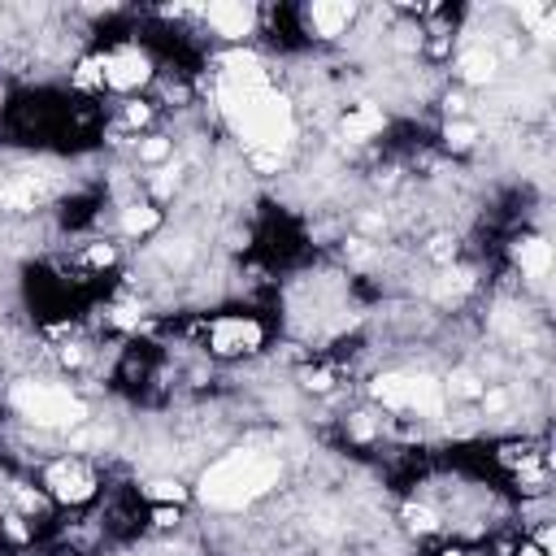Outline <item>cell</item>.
I'll list each match as a JSON object with an SVG mask.
<instances>
[{
  "instance_id": "obj_1",
  "label": "cell",
  "mask_w": 556,
  "mask_h": 556,
  "mask_svg": "<svg viewBox=\"0 0 556 556\" xmlns=\"http://www.w3.org/2000/svg\"><path fill=\"white\" fill-rule=\"evenodd\" d=\"M278 456L269 452H256V447H239V452H226L217 456L204 473H200V500L208 508H222V513H239L248 504H256L261 495H269L278 486Z\"/></svg>"
},
{
  "instance_id": "obj_2",
  "label": "cell",
  "mask_w": 556,
  "mask_h": 556,
  "mask_svg": "<svg viewBox=\"0 0 556 556\" xmlns=\"http://www.w3.org/2000/svg\"><path fill=\"white\" fill-rule=\"evenodd\" d=\"M9 404L17 408V417H26L30 426L39 430H78L87 421V404L83 395H74L70 387L61 382H39V378H26L9 391Z\"/></svg>"
},
{
  "instance_id": "obj_3",
  "label": "cell",
  "mask_w": 556,
  "mask_h": 556,
  "mask_svg": "<svg viewBox=\"0 0 556 556\" xmlns=\"http://www.w3.org/2000/svg\"><path fill=\"white\" fill-rule=\"evenodd\" d=\"M265 343V326L248 313H226L208 326V352L213 356H248Z\"/></svg>"
},
{
  "instance_id": "obj_4",
  "label": "cell",
  "mask_w": 556,
  "mask_h": 556,
  "mask_svg": "<svg viewBox=\"0 0 556 556\" xmlns=\"http://www.w3.org/2000/svg\"><path fill=\"white\" fill-rule=\"evenodd\" d=\"M96 473H91V465L87 460H78V456H61V460H52L48 465V473H43V491L56 500V504H87L91 495H96Z\"/></svg>"
},
{
  "instance_id": "obj_5",
  "label": "cell",
  "mask_w": 556,
  "mask_h": 556,
  "mask_svg": "<svg viewBox=\"0 0 556 556\" xmlns=\"http://www.w3.org/2000/svg\"><path fill=\"white\" fill-rule=\"evenodd\" d=\"M100 70H104V87H113V91H135V87H143V83L152 78V61H148L139 48L109 52V56L100 61Z\"/></svg>"
},
{
  "instance_id": "obj_6",
  "label": "cell",
  "mask_w": 556,
  "mask_h": 556,
  "mask_svg": "<svg viewBox=\"0 0 556 556\" xmlns=\"http://www.w3.org/2000/svg\"><path fill=\"white\" fill-rule=\"evenodd\" d=\"M200 13H204V22H208L222 39H235V43L256 30V9H252V4H239V0L208 4V9H200Z\"/></svg>"
},
{
  "instance_id": "obj_7",
  "label": "cell",
  "mask_w": 556,
  "mask_h": 556,
  "mask_svg": "<svg viewBox=\"0 0 556 556\" xmlns=\"http://www.w3.org/2000/svg\"><path fill=\"white\" fill-rule=\"evenodd\" d=\"M352 17H356V9L343 4V0H317V4L304 9V26H308V35H317V39L343 35V30L352 26Z\"/></svg>"
},
{
  "instance_id": "obj_8",
  "label": "cell",
  "mask_w": 556,
  "mask_h": 556,
  "mask_svg": "<svg viewBox=\"0 0 556 556\" xmlns=\"http://www.w3.org/2000/svg\"><path fill=\"white\" fill-rule=\"evenodd\" d=\"M43 195H48V187H43V178H35V174H13V178L0 182V204H4L9 213H30V208L43 204Z\"/></svg>"
},
{
  "instance_id": "obj_9",
  "label": "cell",
  "mask_w": 556,
  "mask_h": 556,
  "mask_svg": "<svg viewBox=\"0 0 556 556\" xmlns=\"http://www.w3.org/2000/svg\"><path fill=\"white\" fill-rule=\"evenodd\" d=\"M456 74H460L469 87H486V83H495V74H500V52H495V48H469V52H460Z\"/></svg>"
},
{
  "instance_id": "obj_10",
  "label": "cell",
  "mask_w": 556,
  "mask_h": 556,
  "mask_svg": "<svg viewBox=\"0 0 556 556\" xmlns=\"http://www.w3.org/2000/svg\"><path fill=\"white\" fill-rule=\"evenodd\" d=\"M382 126H387V113H382L378 104H356V109H348L343 122H339V130H343L348 143H365V139H374Z\"/></svg>"
},
{
  "instance_id": "obj_11",
  "label": "cell",
  "mask_w": 556,
  "mask_h": 556,
  "mask_svg": "<svg viewBox=\"0 0 556 556\" xmlns=\"http://www.w3.org/2000/svg\"><path fill=\"white\" fill-rule=\"evenodd\" d=\"M513 261L521 265V274H526V278H547V274H552V243H547V239H539V235L517 239Z\"/></svg>"
},
{
  "instance_id": "obj_12",
  "label": "cell",
  "mask_w": 556,
  "mask_h": 556,
  "mask_svg": "<svg viewBox=\"0 0 556 556\" xmlns=\"http://www.w3.org/2000/svg\"><path fill=\"white\" fill-rule=\"evenodd\" d=\"M408 382H413V374H404V369H387V374H378L374 378V400L382 404V408H395V413H408Z\"/></svg>"
},
{
  "instance_id": "obj_13",
  "label": "cell",
  "mask_w": 556,
  "mask_h": 556,
  "mask_svg": "<svg viewBox=\"0 0 556 556\" xmlns=\"http://www.w3.org/2000/svg\"><path fill=\"white\" fill-rule=\"evenodd\" d=\"M117 226H122V235H152L156 226H161V208L156 204H148V200H130L126 208H122V217H117Z\"/></svg>"
},
{
  "instance_id": "obj_14",
  "label": "cell",
  "mask_w": 556,
  "mask_h": 556,
  "mask_svg": "<svg viewBox=\"0 0 556 556\" xmlns=\"http://www.w3.org/2000/svg\"><path fill=\"white\" fill-rule=\"evenodd\" d=\"M143 495H148L152 504H182V500H187V486H182L178 478H152V482L143 486Z\"/></svg>"
},
{
  "instance_id": "obj_15",
  "label": "cell",
  "mask_w": 556,
  "mask_h": 556,
  "mask_svg": "<svg viewBox=\"0 0 556 556\" xmlns=\"http://www.w3.org/2000/svg\"><path fill=\"white\" fill-rule=\"evenodd\" d=\"M443 143H447L452 152H465V148L478 143V126H473V122H447V126H443Z\"/></svg>"
},
{
  "instance_id": "obj_16",
  "label": "cell",
  "mask_w": 556,
  "mask_h": 556,
  "mask_svg": "<svg viewBox=\"0 0 556 556\" xmlns=\"http://www.w3.org/2000/svg\"><path fill=\"white\" fill-rule=\"evenodd\" d=\"M174 156V143L165 139V135H148L143 143H139V161L143 165H161V161H169Z\"/></svg>"
},
{
  "instance_id": "obj_17",
  "label": "cell",
  "mask_w": 556,
  "mask_h": 556,
  "mask_svg": "<svg viewBox=\"0 0 556 556\" xmlns=\"http://www.w3.org/2000/svg\"><path fill=\"white\" fill-rule=\"evenodd\" d=\"M447 382H452V391H456V395H465V400H478V395L486 391V387H482V378H478L473 369H456Z\"/></svg>"
},
{
  "instance_id": "obj_18",
  "label": "cell",
  "mask_w": 556,
  "mask_h": 556,
  "mask_svg": "<svg viewBox=\"0 0 556 556\" xmlns=\"http://www.w3.org/2000/svg\"><path fill=\"white\" fill-rule=\"evenodd\" d=\"M404 521H408V530H417V534H430V530L439 526L434 508H426V504H408V508H404Z\"/></svg>"
},
{
  "instance_id": "obj_19",
  "label": "cell",
  "mask_w": 556,
  "mask_h": 556,
  "mask_svg": "<svg viewBox=\"0 0 556 556\" xmlns=\"http://www.w3.org/2000/svg\"><path fill=\"white\" fill-rule=\"evenodd\" d=\"M87 265H96V269L113 265V248H109V243H91V248H87Z\"/></svg>"
},
{
  "instance_id": "obj_20",
  "label": "cell",
  "mask_w": 556,
  "mask_h": 556,
  "mask_svg": "<svg viewBox=\"0 0 556 556\" xmlns=\"http://www.w3.org/2000/svg\"><path fill=\"white\" fill-rule=\"evenodd\" d=\"M13 495H17V508H22V513H39V508H43V495H39V491H26V486H17Z\"/></svg>"
},
{
  "instance_id": "obj_21",
  "label": "cell",
  "mask_w": 556,
  "mask_h": 556,
  "mask_svg": "<svg viewBox=\"0 0 556 556\" xmlns=\"http://www.w3.org/2000/svg\"><path fill=\"white\" fill-rule=\"evenodd\" d=\"M304 387L308 391H330V369H304Z\"/></svg>"
},
{
  "instance_id": "obj_22",
  "label": "cell",
  "mask_w": 556,
  "mask_h": 556,
  "mask_svg": "<svg viewBox=\"0 0 556 556\" xmlns=\"http://www.w3.org/2000/svg\"><path fill=\"white\" fill-rule=\"evenodd\" d=\"M148 117H152V109H148V104H139V100H130V104H126V126H143Z\"/></svg>"
},
{
  "instance_id": "obj_23",
  "label": "cell",
  "mask_w": 556,
  "mask_h": 556,
  "mask_svg": "<svg viewBox=\"0 0 556 556\" xmlns=\"http://www.w3.org/2000/svg\"><path fill=\"white\" fill-rule=\"evenodd\" d=\"M521 556H543V552L539 547H521Z\"/></svg>"
}]
</instances>
